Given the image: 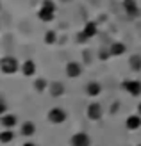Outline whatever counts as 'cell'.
Listing matches in <instances>:
<instances>
[{
	"label": "cell",
	"instance_id": "obj_1",
	"mask_svg": "<svg viewBox=\"0 0 141 146\" xmlns=\"http://www.w3.org/2000/svg\"><path fill=\"white\" fill-rule=\"evenodd\" d=\"M38 18L41 21H52L55 18V4L52 2V0H45V2L41 4L39 11H38Z\"/></svg>",
	"mask_w": 141,
	"mask_h": 146
},
{
	"label": "cell",
	"instance_id": "obj_2",
	"mask_svg": "<svg viewBox=\"0 0 141 146\" xmlns=\"http://www.w3.org/2000/svg\"><path fill=\"white\" fill-rule=\"evenodd\" d=\"M20 70V64L16 61V57H11V55H5L0 59V71L5 73V75H13Z\"/></svg>",
	"mask_w": 141,
	"mask_h": 146
},
{
	"label": "cell",
	"instance_id": "obj_3",
	"mask_svg": "<svg viewBox=\"0 0 141 146\" xmlns=\"http://www.w3.org/2000/svg\"><path fill=\"white\" fill-rule=\"evenodd\" d=\"M48 121L54 123V125H61V123H64V121H66V112H64V109H61V107L50 109V112H48Z\"/></svg>",
	"mask_w": 141,
	"mask_h": 146
},
{
	"label": "cell",
	"instance_id": "obj_4",
	"mask_svg": "<svg viewBox=\"0 0 141 146\" xmlns=\"http://www.w3.org/2000/svg\"><path fill=\"white\" fill-rule=\"evenodd\" d=\"M86 114H88V118H90L91 121H98V119H102V114H104V112H102V105L96 104V102H93V104L88 105Z\"/></svg>",
	"mask_w": 141,
	"mask_h": 146
},
{
	"label": "cell",
	"instance_id": "obj_5",
	"mask_svg": "<svg viewBox=\"0 0 141 146\" xmlns=\"http://www.w3.org/2000/svg\"><path fill=\"white\" fill-rule=\"evenodd\" d=\"M123 89L129 94H132V96H139L141 94V82L139 80H127V82H123Z\"/></svg>",
	"mask_w": 141,
	"mask_h": 146
},
{
	"label": "cell",
	"instance_id": "obj_6",
	"mask_svg": "<svg viewBox=\"0 0 141 146\" xmlns=\"http://www.w3.org/2000/svg\"><path fill=\"white\" fill-rule=\"evenodd\" d=\"M72 146H90V135L86 132H79V134H73L72 139H70Z\"/></svg>",
	"mask_w": 141,
	"mask_h": 146
},
{
	"label": "cell",
	"instance_id": "obj_7",
	"mask_svg": "<svg viewBox=\"0 0 141 146\" xmlns=\"http://www.w3.org/2000/svg\"><path fill=\"white\" fill-rule=\"evenodd\" d=\"M123 9H125V13H127L129 16H132V18L139 16V7H138V4H136V0H123Z\"/></svg>",
	"mask_w": 141,
	"mask_h": 146
},
{
	"label": "cell",
	"instance_id": "obj_8",
	"mask_svg": "<svg viewBox=\"0 0 141 146\" xmlns=\"http://www.w3.org/2000/svg\"><path fill=\"white\" fill-rule=\"evenodd\" d=\"M66 75L70 78H77L82 75V66H80L79 62H68L66 64Z\"/></svg>",
	"mask_w": 141,
	"mask_h": 146
},
{
	"label": "cell",
	"instance_id": "obj_9",
	"mask_svg": "<svg viewBox=\"0 0 141 146\" xmlns=\"http://www.w3.org/2000/svg\"><path fill=\"white\" fill-rule=\"evenodd\" d=\"M0 125L4 128H13L18 125V118L14 114H2L0 116Z\"/></svg>",
	"mask_w": 141,
	"mask_h": 146
},
{
	"label": "cell",
	"instance_id": "obj_10",
	"mask_svg": "<svg viewBox=\"0 0 141 146\" xmlns=\"http://www.w3.org/2000/svg\"><path fill=\"white\" fill-rule=\"evenodd\" d=\"M48 91H50L52 98H59L64 94V84L63 82H52V84H48Z\"/></svg>",
	"mask_w": 141,
	"mask_h": 146
},
{
	"label": "cell",
	"instance_id": "obj_11",
	"mask_svg": "<svg viewBox=\"0 0 141 146\" xmlns=\"http://www.w3.org/2000/svg\"><path fill=\"white\" fill-rule=\"evenodd\" d=\"M125 127H127L129 130H138V128L141 127V116H139V114L129 116V118L125 119Z\"/></svg>",
	"mask_w": 141,
	"mask_h": 146
},
{
	"label": "cell",
	"instance_id": "obj_12",
	"mask_svg": "<svg viewBox=\"0 0 141 146\" xmlns=\"http://www.w3.org/2000/svg\"><path fill=\"white\" fill-rule=\"evenodd\" d=\"M82 34L86 36L88 39H90V38H95V36L98 34V27H96L95 21H88V23L84 25V29H82Z\"/></svg>",
	"mask_w": 141,
	"mask_h": 146
},
{
	"label": "cell",
	"instance_id": "obj_13",
	"mask_svg": "<svg viewBox=\"0 0 141 146\" xmlns=\"http://www.w3.org/2000/svg\"><path fill=\"white\" fill-rule=\"evenodd\" d=\"M100 93H102V86H100L98 82H95V80L86 86V94H88V96L95 98V96H98Z\"/></svg>",
	"mask_w": 141,
	"mask_h": 146
},
{
	"label": "cell",
	"instance_id": "obj_14",
	"mask_svg": "<svg viewBox=\"0 0 141 146\" xmlns=\"http://www.w3.org/2000/svg\"><path fill=\"white\" fill-rule=\"evenodd\" d=\"M21 73H23L25 77H32L36 73V62L34 61H25L21 64Z\"/></svg>",
	"mask_w": 141,
	"mask_h": 146
},
{
	"label": "cell",
	"instance_id": "obj_15",
	"mask_svg": "<svg viewBox=\"0 0 141 146\" xmlns=\"http://www.w3.org/2000/svg\"><path fill=\"white\" fill-rule=\"evenodd\" d=\"M36 132V125L32 121H25L23 125H21V135H25V137H32Z\"/></svg>",
	"mask_w": 141,
	"mask_h": 146
},
{
	"label": "cell",
	"instance_id": "obj_16",
	"mask_svg": "<svg viewBox=\"0 0 141 146\" xmlns=\"http://www.w3.org/2000/svg\"><path fill=\"white\" fill-rule=\"evenodd\" d=\"M125 50H127V48H125V45H123V43H118V41H114L113 45L109 46L111 55H123V54H125Z\"/></svg>",
	"mask_w": 141,
	"mask_h": 146
},
{
	"label": "cell",
	"instance_id": "obj_17",
	"mask_svg": "<svg viewBox=\"0 0 141 146\" xmlns=\"http://www.w3.org/2000/svg\"><path fill=\"white\" fill-rule=\"evenodd\" d=\"M129 66H130V70L139 71V70H141V55H138V54L130 55V57H129Z\"/></svg>",
	"mask_w": 141,
	"mask_h": 146
},
{
	"label": "cell",
	"instance_id": "obj_18",
	"mask_svg": "<svg viewBox=\"0 0 141 146\" xmlns=\"http://www.w3.org/2000/svg\"><path fill=\"white\" fill-rule=\"evenodd\" d=\"M11 141H14V132H13L11 128H5L4 132H0V143L7 144V143H11Z\"/></svg>",
	"mask_w": 141,
	"mask_h": 146
},
{
	"label": "cell",
	"instance_id": "obj_19",
	"mask_svg": "<svg viewBox=\"0 0 141 146\" xmlns=\"http://www.w3.org/2000/svg\"><path fill=\"white\" fill-rule=\"evenodd\" d=\"M47 87H48V82H47L45 78H38V80L34 82V89L38 91V93H43V91L47 89Z\"/></svg>",
	"mask_w": 141,
	"mask_h": 146
},
{
	"label": "cell",
	"instance_id": "obj_20",
	"mask_svg": "<svg viewBox=\"0 0 141 146\" xmlns=\"http://www.w3.org/2000/svg\"><path fill=\"white\" fill-rule=\"evenodd\" d=\"M45 41L48 43V45H52V43H55V41H57V34H55L54 31H48V32L45 34Z\"/></svg>",
	"mask_w": 141,
	"mask_h": 146
},
{
	"label": "cell",
	"instance_id": "obj_21",
	"mask_svg": "<svg viewBox=\"0 0 141 146\" xmlns=\"http://www.w3.org/2000/svg\"><path fill=\"white\" fill-rule=\"evenodd\" d=\"M109 57H111L109 50H100V52H98V59H102V61H107Z\"/></svg>",
	"mask_w": 141,
	"mask_h": 146
},
{
	"label": "cell",
	"instance_id": "obj_22",
	"mask_svg": "<svg viewBox=\"0 0 141 146\" xmlns=\"http://www.w3.org/2000/svg\"><path fill=\"white\" fill-rule=\"evenodd\" d=\"M5 111H7V105H5V102L0 98V116L2 114H5Z\"/></svg>",
	"mask_w": 141,
	"mask_h": 146
},
{
	"label": "cell",
	"instance_id": "obj_23",
	"mask_svg": "<svg viewBox=\"0 0 141 146\" xmlns=\"http://www.w3.org/2000/svg\"><path fill=\"white\" fill-rule=\"evenodd\" d=\"M86 39H88V38H86V36H84V34H82V31H80V32H79V34H77V41H79V43H84V41H86Z\"/></svg>",
	"mask_w": 141,
	"mask_h": 146
},
{
	"label": "cell",
	"instance_id": "obj_24",
	"mask_svg": "<svg viewBox=\"0 0 141 146\" xmlns=\"http://www.w3.org/2000/svg\"><path fill=\"white\" fill-rule=\"evenodd\" d=\"M118 109H120V104H114V105H111V114H116V112H118Z\"/></svg>",
	"mask_w": 141,
	"mask_h": 146
},
{
	"label": "cell",
	"instance_id": "obj_25",
	"mask_svg": "<svg viewBox=\"0 0 141 146\" xmlns=\"http://www.w3.org/2000/svg\"><path fill=\"white\" fill-rule=\"evenodd\" d=\"M21 146H36V144H34V143H32V141H27V143H25V144H21Z\"/></svg>",
	"mask_w": 141,
	"mask_h": 146
},
{
	"label": "cell",
	"instance_id": "obj_26",
	"mask_svg": "<svg viewBox=\"0 0 141 146\" xmlns=\"http://www.w3.org/2000/svg\"><path fill=\"white\" fill-rule=\"evenodd\" d=\"M138 112H139V116H141V104L138 105Z\"/></svg>",
	"mask_w": 141,
	"mask_h": 146
},
{
	"label": "cell",
	"instance_id": "obj_27",
	"mask_svg": "<svg viewBox=\"0 0 141 146\" xmlns=\"http://www.w3.org/2000/svg\"><path fill=\"white\" fill-rule=\"evenodd\" d=\"M139 146H141V144H139Z\"/></svg>",
	"mask_w": 141,
	"mask_h": 146
}]
</instances>
